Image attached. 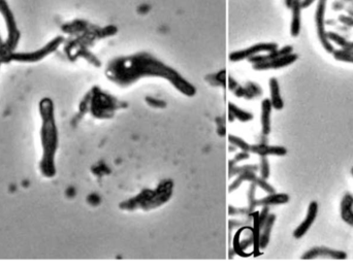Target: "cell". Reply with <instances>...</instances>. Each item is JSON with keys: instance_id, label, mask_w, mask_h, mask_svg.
Masks as SVG:
<instances>
[{"instance_id": "4316f807", "label": "cell", "mask_w": 353, "mask_h": 267, "mask_svg": "<svg viewBox=\"0 0 353 267\" xmlns=\"http://www.w3.org/2000/svg\"><path fill=\"white\" fill-rule=\"evenodd\" d=\"M256 185L254 183H250V187H249L248 190V210L249 213L252 214L255 211V208L257 207L256 205V198H255V193H256Z\"/></svg>"}, {"instance_id": "4fadbf2b", "label": "cell", "mask_w": 353, "mask_h": 267, "mask_svg": "<svg viewBox=\"0 0 353 267\" xmlns=\"http://www.w3.org/2000/svg\"><path fill=\"white\" fill-rule=\"evenodd\" d=\"M318 212V203L316 201H312L309 204L308 213L306 216V219L298 226V228L294 231V237L295 238H302L310 229L311 226L313 225Z\"/></svg>"}, {"instance_id": "7a4b0ae2", "label": "cell", "mask_w": 353, "mask_h": 267, "mask_svg": "<svg viewBox=\"0 0 353 267\" xmlns=\"http://www.w3.org/2000/svg\"><path fill=\"white\" fill-rule=\"evenodd\" d=\"M39 113L43 120L40 130L43 158L39 168L44 176L51 179L56 174L55 156L58 149V128L54 114V104L50 98H44L39 102Z\"/></svg>"}, {"instance_id": "d6a6232c", "label": "cell", "mask_w": 353, "mask_h": 267, "mask_svg": "<svg viewBox=\"0 0 353 267\" xmlns=\"http://www.w3.org/2000/svg\"><path fill=\"white\" fill-rule=\"evenodd\" d=\"M217 123V134L221 137L225 136L226 134V127H225V119L223 117L216 118Z\"/></svg>"}, {"instance_id": "d590c367", "label": "cell", "mask_w": 353, "mask_h": 267, "mask_svg": "<svg viewBox=\"0 0 353 267\" xmlns=\"http://www.w3.org/2000/svg\"><path fill=\"white\" fill-rule=\"evenodd\" d=\"M88 202L93 205V207H98V205L101 203V198L97 193H92L88 196Z\"/></svg>"}, {"instance_id": "d6986e66", "label": "cell", "mask_w": 353, "mask_h": 267, "mask_svg": "<svg viewBox=\"0 0 353 267\" xmlns=\"http://www.w3.org/2000/svg\"><path fill=\"white\" fill-rule=\"evenodd\" d=\"M341 217L353 227V196L349 193H346L341 201Z\"/></svg>"}, {"instance_id": "d4e9b609", "label": "cell", "mask_w": 353, "mask_h": 267, "mask_svg": "<svg viewBox=\"0 0 353 267\" xmlns=\"http://www.w3.org/2000/svg\"><path fill=\"white\" fill-rule=\"evenodd\" d=\"M259 169V166L257 165H254V164H245V165H241V166H237V165H234L233 167L231 168H228V177L232 179L233 176H236L244 171H247V170H252V171H258Z\"/></svg>"}, {"instance_id": "7c38bea8", "label": "cell", "mask_w": 353, "mask_h": 267, "mask_svg": "<svg viewBox=\"0 0 353 267\" xmlns=\"http://www.w3.org/2000/svg\"><path fill=\"white\" fill-rule=\"evenodd\" d=\"M298 58L299 57L297 54L290 53L288 55H285V56H282L279 58H275L272 60L265 61V62L252 64V68L254 70H257V71H263V70H268V69H279V68L293 64L298 60Z\"/></svg>"}, {"instance_id": "9c48e42d", "label": "cell", "mask_w": 353, "mask_h": 267, "mask_svg": "<svg viewBox=\"0 0 353 267\" xmlns=\"http://www.w3.org/2000/svg\"><path fill=\"white\" fill-rule=\"evenodd\" d=\"M278 49V45L275 43H261L254 45L250 48H247L245 50H240L237 52H233L230 55V60L232 62H239V61L249 59L255 55H258L262 52H273Z\"/></svg>"}, {"instance_id": "f546056e", "label": "cell", "mask_w": 353, "mask_h": 267, "mask_svg": "<svg viewBox=\"0 0 353 267\" xmlns=\"http://www.w3.org/2000/svg\"><path fill=\"white\" fill-rule=\"evenodd\" d=\"M258 170L260 172V177H262L263 180H267L269 177V163L267 157H260Z\"/></svg>"}, {"instance_id": "603a6c76", "label": "cell", "mask_w": 353, "mask_h": 267, "mask_svg": "<svg viewBox=\"0 0 353 267\" xmlns=\"http://www.w3.org/2000/svg\"><path fill=\"white\" fill-rule=\"evenodd\" d=\"M205 81L207 84L212 87H222L225 88L227 86V80H226V70H221L217 73H212L207 74L205 76Z\"/></svg>"}, {"instance_id": "ffe728a7", "label": "cell", "mask_w": 353, "mask_h": 267, "mask_svg": "<svg viewBox=\"0 0 353 267\" xmlns=\"http://www.w3.org/2000/svg\"><path fill=\"white\" fill-rule=\"evenodd\" d=\"M269 85V90H271V102H272V107L273 109L280 111L284 108V101L281 97L280 94V87H279V83L276 77H271L268 81Z\"/></svg>"}, {"instance_id": "9a60e30c", "label": "cell", "mask_w": 353, "mask_h": 267, "mask_svg": "<svg viewBox=\"0 0 353 267\" xmlns=\"http://www.w3.org/2000/svg\"><path fill=\"white\" fill-rule=\"evenodd\" d=\"M272 102L265 98L261 102V132L263 136H267L271 132V114H272Z\"/></svg>"}, {"instance_id": "8992f818", "label": "cell", "mask_w": 353, "mask_h": 267, "mask_svg": "<svg viewBox=\"0 0 353 267\" xmlns=\"http://www.w3.org/2000/svg\"><path fill=\"white\" fill-rule=\"evenodd\" d=\"M63 43V37L62 36H57L49 44H47L44 48H41L40 50H37L35 52L31 53H12L11 54V61H18V62H37V61L44 59L48 55L52 54L55 52L60 45Z\"/></svg>"}, {"instance_id": "8fae6325", "label": "cell", "mask_w": 353, "mask_h": 267, "mask_svg": "<svg viewBox=\"0 0 353 267\" xmlns=\"http://www.w3.org/2000/svg\"><path fill=\"white\" fill-rule=\"evenodd\" d=\"M330 258L335 260H345L347 259V254L343 251H338L334 249L326 248V246H314V248L307 251L303 256V260H312L316 258Z\"/></svg>"}, {"instance_id": "b9f144b4", "label": "cell", "mask_w": 353, "mask_h": 267, "mask_svg": "<svg viewBox=\"0 0 353 267\" xmlns=\"http://www.w3.org/2000/svg\"><path fill=\"white\" fill-rule=\"evenodd\" d=\"M351 173H352V175H353V167L351 168Z\"/></svg>"}, {"instance_id": "836d02e7", "label": "cell", "mask_w": 353, "mask_h": 267, "mask_svg": "<svg viewBox=\"0 0 353 267\" xmlns=\"http://www.w3.org/2000/svg\"><path fill=\"white\" fill-rule=\"evenodd\" d=\"M93 173L97 174L98 176H102L105 174H110L111 169L106 165L105 163H100V164H98V166L93 168Z\"/></svg>"}, {"instance_id": "484cf974", "label": "cell", "mask_w": 353, "mask_h": 267, "mask_svg": "<svg viewBox=\"0 0 353 267\" xmlns=\"http://www.w3.org/2000/svg\"><path fill=\"white\" fill-rule=\"evenodd\" d=\"M228 141H230L231 145H233L234 147L240 149L241 151H245V152L250 151V145H249V143L246 140H244L242 137L230 134V135H228ZM249 153H250V152H249Z\"/></svg>"}, {"instance_id": "277c9868", "label": "cell", "mask_w": 353, "mask_h": 267, "mask_svg": "<svg viewBox=\"0 0 353 267\" xmlns=\"http://www.w3.org/2000/svg\"><path fill=\"white\" fill-rule=\"evenodd\" d=\"M126 108H128L127 102L120 100L95 86L81 102L80 111L82 113L90 112L94 118L99 120H108L112 119L117 111Z\"/></svg>"}, {"instance_id": "5b68a950", "label": "cell", "mask_w": 353, "mask_h": 267, "mask_svg": "<svg viewBox=\"0 0 353 267\" xmlns=\"http://www.w3.org/2000/svg\"><path fill=\"white\" fill-rule=\"evenodd\" d=\"M233 250L236 254L242 257H249L251 255H259L260 250L256 243L253 227L242 226L234 236Z\"/></svg>"}, {"instance_id": "4dcf8cb0", "label": "cell", "mask_w": 353, "mask_h": 267, "mask_svg": "<svg viewBox=\"0 0 353 267\" xmlns=\"http://www.w3.org/2000/svg\"><path fill=\"white\" fill-rule=\"evenodd\" d=\"M249 158H250V153H249V152H245V151H241L240 153H238L237 155H235L234 159L230 160V162H228V163H230V164H228V168L233 167L234 165H237V164L240 163V162H243V161H245V160H248Z\"/></svg>"}, {"instance_id": "e575fe53", "label": "cell", "mask_w": 353, "mask_h": 267, "mask_svg": "<svg viewBox=\"0 0 353 267\" xmlns=\"http://www.w3.org/2000/svg\"><path fill=\"white\" fill-rule=\"evenodd\" d=\"M230 215L231 216H238V215H250L248 208H234L233 205H230Z\"/></svg>"}, {"instance_id": "2e32d148", "label": "cell", "mask_w": 353, "mask_h": 267, "mask_svg": "<svg viewBox=\"0 0 353 267\" xmlns=\"http://www.w3.org/2000/svg\"><path fill=\"white\" fill-rule=\"evenodd\" d=\"M275 222H276V215L269 214L264 225H263L261 231H260V235H259V249L260 250H264L268 245L269 238H271V233H272V229H273V226H274Z\"/></svg>"}, {"instance_id": "83f0119b", "label": "cell", "mask_w": 353, "mask_h": 267, "mask_svg": "<svg viewBox=\"0 0 353 267\" xmlns=\"http://www.w3.org/2000/svg\"><path fill=\"white\" fill-rule=\"evenodd\" d=\"M145 102L150 107V108H153V109H157V110H163L168 107V102L163 100V99H160V98H157V97H154V96H146L145 97Z\"/></svg>"}, {"instance_id": "8d00e7d4", "label": "cell", "mask_w": 353, "mask_h": 267, "mask_svg": "<svg viewBox=\"0 0 353 267\" xmlns=\"http://www.w3.org/2000/svg\"><path fill=\"white\" fill-rule=\"evenodd\" d=\"M244 226V222L240 221V220H230V232L233 231V229H237Z\"/></svg>"}, {"instance_id": "30bf717a", "label": "cell", "mask_w": 353, "mask_h": 267, "mask_svg": "<svg viewBox=\"0 0 353 267\" xmlns=\"http://www.w3.org/2000/svg\"><path fill=\"white\" fill-rule=\"evenodd\" d=\"M325 5L326 0H319L317 11H316V26H317V33L321 45L325 49L327 53H334V47L330 45L329 39L327 38V33L324 29V13H325Z\"/></svg>"}, {"instance_id": "cb8c5ba5", "label": "cell", "mask_w": 353, "mask_h": 267, "mask_svg": "<svg viewBox=\"0 0 353 267\" xmlns=\"http://www.w3.org/2000/svg\"><path fill=\"white\" fill-rule=\"evenodd\" d=\"M228 112H231L235 119L239 120L240 122H243V123H246V122H249V121H251L253 120V114L250 113V112H247L239 107H237L236 105H234L233 102H230L228 104Z\"/></svg>"}, {"instance_id": "5bb4252c", "label": "cell", "mask_w": 353, "mask_h": 267, "mask_svg": "<svg viewBox=\"0 0 353 267\" xmlns=\"http://www.w3.org/2000/svg\"><path fill=\"white\" fill-rule=\"evenodd\" d=\"M252 154L258 155L260 157L267 156H285L287 154V150L281 146H268L266 142H259L256 145H250V151Z\"/></svg>"}, {"instance_id": "60d3db41", "label": "cell", "mask_w": 353, "mask_h": 267, "mask_svg": "<svg viewBox=\"0 0 353 267\" xmlns=\"http://www.w3.org/2000/svg\"><path fill=\"white\" fill-rule=\"evenodd\" d=\"M3 44H5V43H3V40H2V38H0V46H2Z\"/></svg>"}, {"instance_id": "ba28073f", "label": "cell", "mask_w": 353, "mask_h": 267, "mask_svg": "<svg viewBox=\"0 0 353 267\" xmlns=\"http://www.w3.org/2000/svg\"><path fill=\"white\" fill-rule=\"evenodd\" d=\"M0 13L3 14L5 21L7 24V28H8V40L6 45L8 46V48L13 52L19 43L20 39V32L17 28V24H16V20L15 17L8 5V3L6 0H0Z\"/></svg>"}, {"instance_id": "ac0fdd59", "label": "cell", "mask_w": 353, "mask_h": 267, "mask_svg": "<svg viewBox=\"0 0 353 267\" xmlns=\"http://www.w3.org/2000/svg\"><path fill=\"white\" fill-rule=\"evenodd\" d=\"M290 197L284 193H269L267 196L257 199V207H271V205H280L289 202Z\"/></svg>"}, {"instance_id": "f35d334b", "label": "cell", "mask_w": 353, "mask_h": 267, "mask_svg": "<svg viewBox=\"0 0 353 267\" xmlns=\"http://www.w3.org/2000/svg\"><path fill=\"white\" fill-rule=\"evenodd\" d=\"M314 0H303V2L301 3V8L302 9H306L308 7H310L311 5L313 4Z\"/></svg>"}, {"instance_id": "ab89813d", "label": "cell", "mask_w": 353, "mask_h": 267, "mask_svg": "<svg viewBox=\"0 0 353 267\" xmlns=\"http://www.w3.org/2000/svg\"><path fill=\"white\" fill-rule=\"evenodd\" d=\"M236 119H235V117H234V115L231 113V112H228V122H234Z\"/></svg>"}, {"instance_id": "6da1fadb", "label": "cell", "mask_w": 353, "mask_h": 267, "mask_svg": "<svg viewBox=\"0 0 353 267\" xmlns=\"http://www.w3.org/2000/svg\"><path fill=\"white\" fill-rule=\"evenodd\" d=\"M106 76L120 88H128L145 77H159L170 81L176 90L187 97H194L197 92L195 86L176 69L147 52L114 58L107 65Z\"/></svg>"}, {"instance_id": "e0dca14e", "label": "cell", "mask_w": 353, "mask_h": 267, "mask_svg": "<svg viewBox=\"0 0 353 267\" xmlns=\"http://www.w3.org/2000/svg\"><path fill=\"white\" fill-rule=\"evenodd\" d=\"M290 53H293V47L287 46V47H284V48H282L280 50L277 49V50H275L273 52H269L266 55H255V56H253L251 58H249L248 61L251 64L261 63V62H265V61H268V60H272V59H275V58H279V57L288 55Z\"/></svg>"}, {"instance_id": "74e56055", "label": "cell", "mask_w": 353, "mask_h": 267, "mask_svg": "<svg viewBox=\"0 0 353 267\" xmlns=\"http://www.w3.org/2000/svg\"><path fill=\"white\" fill-rule=\"evenodd\" d=\"M340 21L348 26H353V18L351 17H345V16H340Z\"/></svg>"}, {"instance_id": "7402d4cb", "label": "cell", "mask_w": 353, "mask_h": 267, "mask_svg": "<svg viewBox=\"0 0 353 267\" xmlns=\"http://www.w3.org/2000/svg\"><path fill=\"white\" fill-rule=\"evenodd\" d=\"M301 3L302 0H293L292 8H293V21H292V35L297 37L300 34L301 30Z\"/></svg>"}, {"instance_id": "44dd1931", "label": "cell", "mask_w": 353, "mask_h": 267, "mask_svg": "<svg viewBox=\"0 0 353 267\" xmlns=\"http://www.w3.org/2000/svg\"><path fill=\"white\" fill-rule=\"evenodd\" d=\"M259 179H260V176H257L255 171H252V170L244 171V172H242V173H240V174L237 175V179L232 183V185L230 186V189H228V192L232 193V192L238 190V189L241 187V185H242L244 182L254 183L255 185H257Z\"/></svg>"}, {"instance_id": "f1b7e54d", "label": "cell", "mask_w": 353, "mask_h": 267, "mask_svg": "<svg viewBox=\"0 0 353 267\" xmlns=\"http://www.w3.org/2000/svg\"><path fill=\"white\" fill-rule=\"evenodd\" d=\"M334 57L336 60L344 61V62L353 63V50H338L334 51Z\"/></svg>"}, {"instance_id": "52a82bcc", "label": "cell", "mask_w": 353, "mask_h": 267, "mask_svg": "<svg viewBox=\"0 0 353 267\" xmlns=\"http://www.w3.org/2000/svg\"><path fill=\"white\" fill-rule=\"evenodd\" d=\"M227 88L233 92L236 97L247 100L258 98L263 93L261 87L254 81H247L244 86H242L231 75H228L227 77Z\"/></svg>"}, {"instance_id": "3957f363", "label": "cell", "mask_w": 353, "mask_h": 267, "mask_svg": "<svg viewBox=\"0 0 353 267\" xmlns=\"http://www.w3.org/2000/svg\"><path fill=\"white\" fill-rule=\"evenodd\" d=\"M174 186V182L171 179L162 180L154 190L143 189L137 195L122 201L119 204V209L125 212H134L136 210L149 212L158 209L172 199Z\"/></svg>"}, {"instance_id": "1f68e13d", "label": "cell", "mask_w": 353, "mask_h": 267, "mask_svg": "<svg viewBox=\"0 0 353 267\" xmlns=\"http://www.w3.org/2000/svg\"><path fill=\"white\" fill-rule=\"evenodd\" d=\"M13 52L8 48L6 44H3L0 46V65L3 63L11 62V54Z\"/></svg>"}]
</instances>
